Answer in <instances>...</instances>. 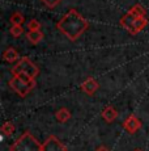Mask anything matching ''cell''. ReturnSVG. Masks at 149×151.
<instances>
[{
  "label": "cell",
  "instance_id": "ac0fdd59",
  "mask_svg": "<svg viewBox=\"0 0 149 151\" xmlns=\"http://www.w3.org/2000/svg\"><path fill=\"white\" fill-rule=\"evenodd\" d=\"M41 29V24H39L37 20H30L28 22V30H39Z\"/></svg>",
  "mask_w": 149,
  "mask_h": 151
},
{
  "label": "cell",
  "instance_id": "ffe728a7",
  "mask_svg": "<svg viewBox=\"0 0 149 151\" xmlns=\"http://www.w3.org/2000/svg\"><path fill=\"white\" fill-rule=\"evenodd\" d=\"M135 151H141V150H140V149H137V150H135Z\"/></svg>",
  "mask_w": 149,
  "mask_h": 151
},
{
  "label": "cell",
  "instance_id": "6da1fadb",
  "mask_svg": "<svg viewBox=\"0 0 149 151\" xmlns=\"http://www.w3.org/2000/svg\"><path fill=\"white\" fill-rule=\"evenodd\" d=\"M56 28L62 34H64L70 41H77L89 28V22L84 16H81L76 9H70L58 21Z\"/></svg>",
  "mask_w": 149,
  "mask_h": 151
},
{
  "label": "cell",
  "instance_id": "9a60e30c",
  "mask_svg": "<svg viewBox=\"0 0 149 151\" xmlns=\"http://www.w3.org/2000/svg\"><path fill=\"white\" fill-rule=\"evenodd\" d=\"M130 12L133 13V14H136V16H147V11H145L140 4L133 5V7L130 9Z\"/></svg>",
  "mask_w": 149,
  "mask_h": 151
},
{
  "label": "cell",
  "instance_id": "5b68a950",
  "mask_svg": "<svg viewBox=\"0 0 149 151\" xmlns=\"http://www.w3.org/2000/svg\"><path fill=\"white\" fill-rule=\"evenodd\" d=\"M18 72H24V74L29 75L30 78L35 79L39 74V68L31 62L30 58L22 57L21 59H18V62L15 65V67L12 68V74H18Z\"/></svg>",
  "mask_w": 149,
  "mask_h": 151
},
{
  "label": "cell",
  "instance_id": "277c9868",
  "mask_svg": "<svg viewBox=\"0 0 149 151\" xmlns=\"http://www.w3.org/2000/svg\"><path fill=\"white\" fill-rule=\"evenodd\" d=\"M9 151H42V145L31 133L26 132L16 139Z\"/></svg>",
  "mask_w": 149,
  "mask_h": 151
},
{
  "label": "cell",
  "instance_id": "5bb4252c",
  "mask_svg": "<svg viewBox=\"0 0 149 151\" xmlns=\"http://www.w3.org/2000/svg\"><path fill=\"white\" fill-rule=\"evenodd\" d=\"M1 133L5 135H12L15 133V125L12 122H5L1 126Z\"/></svg>",
  "mask_w": 149,
  "mask_h": 151
},
{
  "label": "cell",
  "instance_id": "7a4b0ae2",
  "mask_svg": "<svg viewBox=\"0 0 149 151\" xmlns=\"http://www.w3.org/2000/svg\"><path fill=\"white\" fill-rule=\"evenodd\" d=\"M9 87L18 96L25 97V96H28V93H29L31 89H34V87H35V79L30 78L29 75L24 74V72L13 74V78L9 80Z\"/></svg>",
  "mask_w": 149,
  "mask_h": 151
},
{
  "label": "cell",
  "instance_id": "ba28073f",
  "mask_svg": "<svg viewBox=\"0 0 149 151\" xmlns=\"http://www.w3.org/2000/svg\"><path fill=\"white\" fill-rule=\"evenodd\" d=\"M80 88H81V91L84 92V93H87V95H89L90 96V95H94L97 91H98L99 83L97 82L94 78H88L84 83H81Z\"/></svg>",
  "mask_w": 149,
  "mask_h": 151
},
{
  "label": "cell",
  "instance_id": "8992f818",
  "mask_svg": "<svg viewBox=\"0 0 149 151\" xmlns=\"http://www.w3.org/2000/svg\"><path fill=\"white\" fill-rule=\"evenodd\" d=\"M42 151H67V147L55 135H50L42 143Z\"/></svg>",
  "mask_w": 149,
  "mask_h": 151
},
{
  "label": "cell",
  "instance_id": "8fae6325",
  "mask_svg": "<svg viewBox=\"0 0 149 151\" xmlns=\"http://www.w3.org/2000/svg\"><path fill=\"white\" fill-rule=\"evenodd\" d=\"M118 117V112L113 108V106H106V108L102 110V118L106 121V122H113L115 121V118Z\"/></svg>",
  "mask_w": 149,
  "mask_h": 151
},
{
  "label": "cell",
  "instance_id": "d6986e66",
  "mask_svg": "<svg viewBox=\"0 0 149 151\" xmlns=\"http://www.w3.org/2000/svg\"><path fill=\"white\" fill-rule=\"evenodd\" d=\"M96 151H109V149H107V147H106V146H102V145H101V146H98V147H97Z\"/></svg>",
  "mask_w": 149,
  "mask_h": 151
},
{
  "label": "cell",
  "instance_id": "9c48e42d",
  "mask_svg": "<svg viewBox=\"0 0 149 151\" xmlns=\"http://www.w3.org/2000/svg\"><path fill=\"white\" fill-rule=\"evenodd\" d=\"M26 38H28V41L30 43H33V45H38V43L45 38V36L41 30H29L26 33Z\"/></svg>",
  "mask_w": 149,
  "mask_h": 151
},
{
  "label": "cell",
  "instance_id": "52a82bcc",
  "mask_svg": "<svg viewBox=\"0 0 149 151\" xmlns=\"http://www.w3.org/2000/svg\"><path fill=\"white\" fill-rule=\"evenodd\" d=\"M123 125H124V129L127 130L130 134H135V133L141 127V121H140L135 114H130Z\"/></svg>",
  "mask_w": 149,
  "mask_h": 151
},
{
  "label": "cell",
  "instance_id": "30bf717a",
  "mask_svg": "<svg viewBox=\"0 0 149 151\" xmlns=\"http://www.w3.org/2000/svg\"><path fill=\"white\" fill-rule=\"evenodd\" d=\"M3 59L8 63H13V62H17V60L20 59V55H18V53H17L16 49L9 47L3 53Z\"/></svg>",
  "mask_w": 149,
  "mask_h": 151
},
{
  "label": "cell",
  "instance_id": "e0dca14e",
  "mask_svg": "<svg viewBox=\"0 0 149 151\" xmlns=\"http://www.w3.org/2000/svg\"><path fill=\"white\" fill-rule=\"evenodd\" d=\"M41 1L43 3V4H45L47 8L53 9V8H55L56 5L60 4V1H62V0H41Z\"/></svg>",
  "mask_w": 149,
  "mask_h": 151
},
{
  "label": "cell",
  "instance_id": "4fadbf2b",
  "mask_svg": "<svg viewBox=\"0 0 149 151\" xmlns=\"http://www.w3.org/2000/svg\"><path fill=\"white\" fill-rule=\"evenodd\" d=\"M24 21H25L24 14H21L20 12H15L11 16V22H12V25H22Z\"/></svg>",
  "mask_w": 149,
  "mask_h": 151
},
{
  "label": "cell",
  "instance_id": "7c38bea8",
  "mask_svg": "<svg viewBox=\"0 0 149 151\" xmlns=\"http://www.w3.org/2000/svg\"><path fill=\"white\" fill-rule=\"evenodd\" d=\"M55 117H56V120H58L59 122L64 124L71 118V112L67 108H60L58 112L55 113Z\"/></svg>",
  "mask_w": 149,
  "mask_h": 151
},
{
  "label": "cell",
  "instance_id": "3957f363",
  "mask_svg": "<svg viewBox=\"0 0 149 151\" xmlns=\"http://www.w3.org/2000/svg\"><path fill=\"white\" fill-rule=\"evenodd\" d=\"M148 24L147 16H136L128 11L124 16L120 19V27L131 34H137L143 30Z\"/></svg>",
  "mask_w": 149,
  "mask_h": 151
},
{
  "label": "cell",
  "instance_id": "2e32d148",
  "mask_svg": "<svg viewBox=\"0 0 149 151\" xmlns=\"http://www.w3.org/2000/svg\"><path fill=\"white\" fill-rule=\"evenodd\" d=\"M9 32L13 37H20L22 33H24V29H22V25H13Z\"/></svg>",
  "mask_w": 149,
  "mask_h": 151
}]
</instances>
